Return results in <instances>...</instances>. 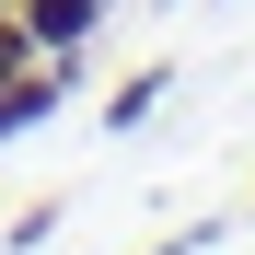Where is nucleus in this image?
<instances>
[{
	"label": "nucleus",
	"instance_id": "obj_1",
	"mask_svg": "<svg viewBox=\"0 0 255 255\" xmlns=\"http://www.w3.org/2000/svg\"><path fill=\"white\" fill-rule=\"evenodd\" d=\"M70 81H81V58H35V70H12V81H0V139L47 128V116L70 105Z\"/></svg>",
	"mask_w": 255,
	"mask_h": 255
},
{
	"label": "nucleus",
	"instance_id": "obj_2",
	"mask_svg": "<svg viewBox=\"0 0 255 255\" xmlns=\"http://www.w3.org/2000/svg\"><path fill=\"white\" fill-rule=\"evenodd\" d=\"M12 23L35 35V58H81L93 23H105V0H12Z\"/></svg>",
	"mask_w": 255,
	"mask_h": 255
},
{
	"label": "nucleus",
	"instance_id": "obj_3",
	"mask_svg": "<svg viewBox=\"0 0 255 255\" xmlns=\"http://www.w3.org/2000/svg\"><path fill=\"white\" fill-rule=\"evenodd\" d=\"M162 81H174V70H128L116 93H105V128H139V116L162 105Z\"/></svg>",
	"mask_w": 255,
	"mask_h": 255
},
{
	"label": "nucleus",
	"instance_id": "obj_4",
	"mask_svg": "<svg viewBox=\"0 0 255 255\" xmlns=\"http://www.w3.org/2000/svg\"><path fill=\"white\" fill-rule=\"evenodd\" d=\"M12 70H35V35H23L12 12H0V81H12Z\"/></svg>",
	"mask_w": 255,
	"mask_h": 255
},
{
	"label": "nucleus",
	"instance_id": "obj_5",
	"mask_svg": "<svg viewBox=\"0 0 255 255\" xmlns=\"http://www.w3.org/2000/svg\"><path fill=\"white\" fill-rule=\"evenodd\" d=\"M197 244H209V232H174V244H151V255H197Z\"/></svg>",
	"mask_w": 255,
	"mask_h": 255
},
{
	"label": "nucleus",
	"instance_id": "obj_6",
	"mask_svg": "<svg viewBox=\"0 0 255 255\" xmlns=\"http://www.w3.org/2000/svg\"><path fill=\"white\" fill-rule=\"evenodd\" d=\"M0 12H12V0H0Z\"/></svg>",
	"mask_w": 255,
	"mask_h": 255
}]
</instances>
